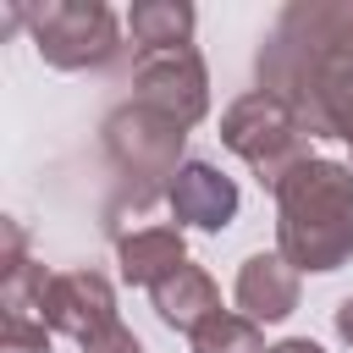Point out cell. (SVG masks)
Segmentation results:
<instances>
[{"label": "cell", "instance_id": "obj_1", "mask_svg": "<svg viewBox=\"0 0 353 353\" xmlns=\"http://www.w3.org/2000/svg\"><path fill=\"white\" fill-rule=\"evenodd\" d=\"M254 72L314 138L353 149V0H287Z\"/></svg>", "mask_w": 353, "mask_h": 353}, {"label": "cell", "instance_id": "obj_2", "mask_svg": "<svg viewBox=\"0 0 353 353\" xmlns=\"http://www.w3.org/2000/svg\"><path fill=\"white\" fill-rule=\"evenodd\" d=\"M276 254L320 276L353 259V165L309 154L276 182Z\"/></svg>", "mask_w": 353, "mask_h": 353}, {"label": "cell", "instance_id": "obj_3", "mask_svg": "<svg viewBox=\"0 0 353 353\" xmlns=\"http://www.w3.org/2000/svg\"><path fill=\"white\" fill-rule=\"evenodd\" d=\"M182 149H188V127L132 99L116 105L105 116V160L116 171V210H149L154 199H165L176 171L188 165Z\"/></svg>", "mask_w": 353, "mask_h": 353}, {"label": "cell", "instance_id": "obj_4", "mask_svg": "<svg viewBox=\"0 0 353 353\" xmlns=\"http://www.w3.org/2000/svg\"><path fill=\"white\" fill-rule=\"evenodd\" d=\"M309 127L276 99V94H265V88H248V94H237L226 110H221V143L237 154V160H248L254 165V176L276 193V182L287 176V171H298L303 160H309Z\"/></svg>", "mask_w": 353, "mask_h": 353}, {"label": "cell", "instance_id": "obj_5", "mask_svg": "<svg viewBox=\"0 0 353 353\" xmlns=\"http://www.w3.org/2000/svg\"><path fill=\"white\" fill-rule=\"evenodd\" d=\"M28 33L44 66L55 72H88L110 66L121 50V22L105 0H44L28 6Z\"/></svg>", "mask_w": 353, "mask_h": 353}, {"label": "cell", "instance_id": "obj_6", "mask_svg": "<svg viewBox=\"0 0 353 353\" xmlns=\"http://www.w3.org/2000/svg\"><path fill=\"white\" fill-rule=\"evenodd\" d=\"M132 105L171 116L176 127H199L210 110V72L204 55L188 50H160V55H138L132 66Z\"/></svg>", "mask_w": 353, "mask_h": 353}, {"label": "cell", "instance_id": "obj_7", "mask_svg": "<svg viewBox=\"0 0 353 353\" xmlns=\"http://www.w3.org/2000/svg\"><path fill=\"white\" fill-rule=\"evenodd\" d=\"M55 336H72L77 347H94L105 342L110 331H121L116 320V292L99 270H61L50 276V292H44V314H39Z\"/></svg>", "mask_w": 353, "mask_h": 353}, {"label": "cell", "instance_id": "obj_8", "mask_svg": "<svg viewBox=\"0 0 353 353\" xmlns=\"http://www.w3.org/2000/svg\"><path fill=\"white\" fill-rule=\"evenodd\" d=\"M165 204H171L176 226L221 232V226H232V215H237V182H232L221 165H210V160H188V165L176 171V182H171Z\"/></svg>", "mask_w": 353, "mask_h": 353}, {"label": "cell", "instance_id": "obj_9", "mask_svg": "<svg viewBox=\"0 0 353 353\" xmlns=\"http://www.w3.org/2000/svg\"><path fill=\"white\" fill-rule=\"evenodd\" d=\"M237 309L259 320H287L298 309V270L281 254H248L237 270Z\"/></svg>", "mask_w": 353, "mask_h": 353}, {"label": "cell", "instance_id": "obj_10", "mask_svg": "<svg viewBox=\"0 0 353 353\" xmlns=\"http://www.w3.org/2000/svg\"><path fill=\"white\" fill-rule=\"evenodd\" d=\"M116 259H121V276L132 287H160L165 276H176L188 265V243H182V226H138V232H121L116 237Z\"/></svg>", "mask_w": 353, "mask_h": 353}, {"label": "cell", "instance_id": "obj_11", "mask_svg": "<svg viewBox=\"0 0 353 353\" xmlns=\"http://www.w3.org/2000/svg\"><path fill=\"white\" fill-rule=\"evenodd\" d=\"M149 298H154V314H160L171 331H188V336H193L204 320L221 314V292H215L210 270H199V265H182L176 276H165Z\"/></svg>", "mask_w": 353, "mask_h": 353}, {"label": "cell", "instance_id": "obj_12", "mask_svg": "<svg viewBox=\"0 0 353 353\" xmlns=\"http://www.w3.org/2000/svg\"><path fill=\"white\" fill-rule=\"evenodd\" d=\"M193 6L188 0H138L132 11H127V28H132V39H138V50L143 55H160V50H188V39H193Z\"/></svg>", "mask_w": 353, "mask_h": 353}, {"label": "cell", "instance_id": "obj_13", "mask_svg": "<svg viewBox=\"0 0 353 353\" xmlns=\"http://www.w3.org/2000/svg\"><path fill=\"white\" fill-rule=\"evenodd\" d=\"M44 292H50V270H44L39 259L0 265V309H6V314L39 320V314H44Z\"/></svg>", "mask_w": 353, "mask_h": 353}, {"label": "cell", "instance_id": "obj_14", "mask_svg": "<svg viewBox=\"0 0 353 353\" xmlns=\"http://www.w3.org/2000/svg\"><path fill=\"white\" fill-rule=\"evenodd\" d=\"M193 353H270L265 347V336H259V325L248 320V314H215V320H204L199 331H193Z\"/></svg>", "mask_w": 353, "mask_h": 353}, {"label": "cell", "instance_id": "obj_15", "mask_svg": "<svg viewBox=\"0 0 353 353\" xmlns=\"http://www.w3.org/2000/svg\"><path fill=\"white\" fill-rule=\"evenodd\" d=\"M50 325L44 320H22V314H6L0 320V353H50Z\"/></svg>", "mask_w": 353, "mask_h": 353}, {"label": "cell", "instance_id": "obj_16", "mask_svg": "<svg viewBox=\"0 0 353 353\" xmlns=\"http://www.w3.org/2000/svg\"><path fill=\"white\" fill-rule=\"evenodd\" d=\"M83 353H143V342H138V336H132V331L121 325V331H110L105 342H94V347H83Z\"/></svg>", "mask_w": 353, "mask_h": 353}, {"label": "cell", "instance_id": "obj_17", "mask_svg": "<svg viewBox=\"0 0 353 353\" xmlns=\"http://www.w3.org/2000/svg\"><path fill=\"white\" fill-rule=\"evenodd\" d=\"M336 336L353 347V298H342V303H336Z\"/></svg>", "mask_w": 353, "mask_h": 353}, {"label": "cell", "instance_id": "obj_18", "mask_svg": "<svg viewBox=\"0 0 353 353\" xmlns=\"http://www.w3.org/2000/svg\"><path fill=\"white\" fill-rule=\"evenodd\" d=\"M270 353H325L320 342H309V336H287V342H276Z\"/></svg>", "mask_w": 353, "mask_h": 353}]
</instances>
